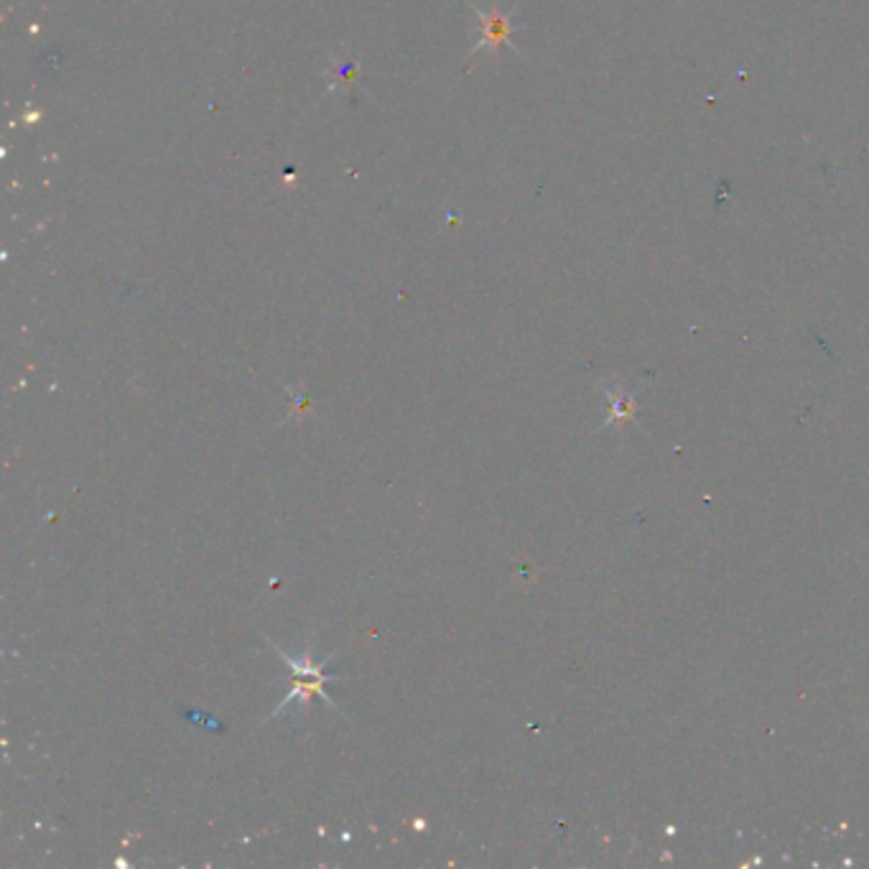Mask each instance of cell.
I'll return each mask as SVG.
<instances>
[{"label":"cell","instance_id":"cell-1","mask_svg":"<svg viewBox=\"0 0 869 869\" xmlns=\"http://www.w3.org/2000/svg\"><path fill=\"white\" fill-rule=\"evenodd\" d=\"M485 38H482V46H487V42H493V46H497V42H503L505 36H508V19L501 13H493L490 15V21H485Z\"/></svg>","mask_w":869,"mask_h":869}]
</instances>
